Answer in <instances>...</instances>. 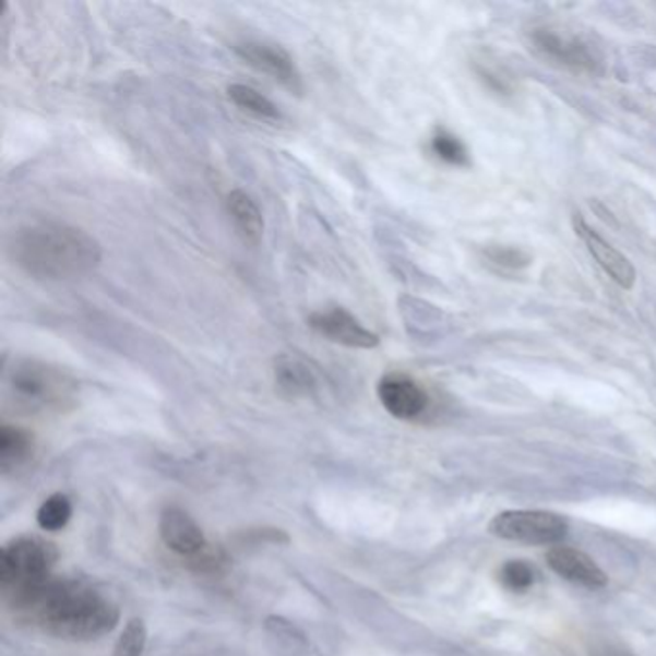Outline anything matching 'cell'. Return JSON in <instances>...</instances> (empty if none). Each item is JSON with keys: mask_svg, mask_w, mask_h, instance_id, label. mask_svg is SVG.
<instances>
[{"mask_svg": "<svg viewBox=\"0 0 656 656\" xmlns=\"http://www.w3.org/2000/svg\"><path fill=\"white\" fill-rule=\"evenodd\" d=\"M57 560L52 545L37 537H16L4 545L0 554V584L10 599L43 584L50 577Z\"/></svg>", "mask_w": 656, "mask_h": 656, "instance_id": "277c9868", "label": "cell"}, {"mask_svg": "<svg viewBox=\"0 0 656 656\" xmlns=\"http://www.w3.org/2000/svg\"><path fill=\"white\" fill-rule=\"evenodd\" d=\"M73 506L70 497L64 493L50 494L49 499L43 501L37 511V524L43 532H62L72 518Z\"/></svg>", "mask_w": 656, "mask_h": 656, "instance_id": "e0dca14e", "label": "cell"}, {"mask_svg": "<svg viewBox=\"0 0 656 656\" xmlns=\"http://www.w3.org/2000/svg\"><path fill=\"white\" fill-rule=\"evenodd\" d=\"M12 603L33 624L65 641L100 640L120 620L114 600L83 580L50 575L43 584L12 597Z\"/></svg>", "mask_w": 656, "mask_h": 656, "instance_id": "6da1fadb", "label": "cell"}, {"mask_svg": "<svg viewBox=\"0 0 656 656\" xmlns=\"http://www.w3.org/2000/svg\"><path fill=\"white\" fill-rule=\"evenodd\" d=\"M10 257L27 276L68 282L91 274L103 251L95 237L65 222H35L20 227L10 241Z\"/></svg>", "mask_w": 656, "mask_h": 656, "instance_id": "7a4b0ae2", "label": "cell"}, {"mask_svg": "<svg viewBox=\"0 0 656 656\" xmlns=\"http://www.w3.org/2000/svg\"><path fill=\"white\" fill-rule=\"evenodd\" d=\"M491 257H493L494 262L506 264V266L518 267L529 264V257H526L524 252L516 251V249H494V251H491Z\"/></svg>", "mask_w": 656, "mask_h": 656, "instance_id": "44dd1931", "label": "cell"}, {"mask_svg": "<svg viewBox=\"0 0 656 656\" xmlns=\"http://www.w3.org/2000/svg\"><path fill=\"white\" fill-rule=\"evenodd\" d=\"M226 206L237 236L243 239V243L259 244L264 236V216L257 201L241 189H234L227 195Z\"/></svg>", "mask_w": 656, "mask_h": 656, "instance_id": "5bb4252c", "label": "cell"}, {"mask_svg": "<svg viewBox=\"0 0 656 656\" xmlns=\"http://www.w3.org/2000/svg\"><path fill=\"white\" fill-rule=\"evenodd\" d=\"M274 378L289 397H308L318 390V373L299 355H279L274 360Z\"/></svg>", "mask_w": 656, "mask_h": 656, "instance_id": "4fadbf2b", "label": "cell"}, {"mask_svg": "<svg viewBox=\"0 0 656 656\" xmlns=\"http://www.w3.org/2000/svg\"><path fill=\"white\" fill-rule=\"evenodd\" d=\"M381 406L397 420H414L428 408V393L406 373H385L378 383Z\"/></svg>", "mask_w": 656, "mask_h": 656, "instance_id": "ba28073f", "label": "cell"}, {"mask_svg": "<svg viewBox=\"0 0 656 656\" xmlns=\"http://www.w3.org/2000/svg\"><path fill=\"white\" fill-rule=\"evenodd\" d=\"M227 97L234 103V105L243 110V112L251 114L259 120H266V122H277L282 118V112L277 110V106L264 97L260 91L252 90L249 85L243 83H234L227 87Z\"/></svg>", "mask_w": 656, "mask_h": 656, "instance_id": "2e32d148", "label": "cell"}, {"mask_svg": "<svg viewBox=\"0 0 656 656\" xmlns=\"http://www.w3.org/2000/svg\"><path fill=\"white\" fill-rule=\"evenodd\" d=\"M9 397L27 413L62 410L72 405L77 383L62 368L37 358H17L4 372Z\"/></svg>", "mask_w": 656, "mask_h": 656, "instance_id": "3957f363", "label": "cell"}, {"mask_svg": "<svg viewBox=\"0 0 656 656\" xmlns=\"http://www.w3.org/2000/svg\"><path fill=\"white\" fill-rule=\"evenodd\" d=\"M535 45L544 50L545 55L557 58L560 64L572 65L580 70L595 68V55L589 50V45L575 39L572 35H560L552 29H544L534 35Z\"/></svg>", "mask_w": 656, "mask_h": 656, "instance_id": "7c38bea8", "label": "cell"}, {"mask_svg": "<svg viewBox=\"0 0 656 656\" xmlns=\"http://www.w3.org/2000/svg\"><path fill=\"white\" fill-rule=\"evenodd\" d=\"M33 449H35V443H33V436L29 431L4 424L0 428V470L2 474H10L27 464V461L32 458Z\"/></svg>", "mask_w": 656, "mask_h": 656, "instance_id": "9a60e30c", "label": "cell"}, {"mask_svg": "<svg viewBox=\"0 0 656 656\" xmlns=\"http://www.w3.org/2000/svg\"><path fill=\"white\" fill-rule=\"evenodd\" d=\"M501 582L512 592H526L535 582L534 568L524 560H511L501 570Z\"/></svg>", "mask_w": 656, "mask_h": 656, "instance_id": "ffe728a7", "label": "cell"}, {"mask_svg": "<svg viewBox=\"0 0 656 656\" xmlns=\"http://www.w3.org/2000/svg\"><path fill=\"white\" fill-rule=\"evenodd\" d=\"M158 532L164 545L181 557H201L208 547L201 526L179 506H168L160 514Z\"/></svg>", "mask_w": 656, "mask_h": 656, "instance_id": "9c48e42d", "label": "cell"}, {"mask_svg": "<svg viewBox=\"0 0 656 656\" xmlns=\"http://www.w3.org/2000/svg\"><path fill=\"white\" fill-rule=\"evenodd\" d=\"M308 324L324 339L349 349H375L380 345V335L368 330L345 308L333 307L330 310L314 312L308 320Z\"/></svg>", "mask_w": 656, "mask_h": 656, "instance_id": "52a82bcc", "label": "cell"}, {"mask_svg": "<svg viewBox=\"0 0 656 656\" xmlns=\"http://www.w3.org/2000/svg\"><path fill=\"white\" fill-rule=\"evenodd\" d=\"M431 151L441 158L443 163L453 166H466L468 164V151L458 139L451 135L449 131L439 130L431 139Z\"/></svg>", "mask_w": 656, "mask_h": 656, "instance_id": "ac0fdd59", "label": "cell"}, {"mask_svg": "<svg viewBox=\"0 0 656 656\" xmlns=\"http://www.w3.org/2000/svg\"><path fill=\"white\" fill-rule=\"evenodd\" d=\"M146 645V625L141 618H133L123 628L112 656H141Z\"/></svg>", "mask_w": 656, "mask_h": 656, "instance_id": "d6986e66", "label": "cell"}, {"mask_svg": "<svg viewBox=\"0 0 656 656\" xmlns=\"http://www.w3.org/2000/svg\"><path fill=\"white\" fill-rule=\"evenodd\" d=\"M575 229L587 244L593 259L599 262V266L607 272L608 276L612 277L620 287L632 289L635 284V267L632 262L625 259L622 252L616 251L615 247L607 243L599 234H595L592 227L585 226L584 219L575 222Z\"/></svg>", "mask_w": 656, "mask_h": 656, "instance_id": "8fae6325", "label": "cell"}, {"mask_svg": "<svg viewBox=\"0 0 656 656\" xmlns=\"http://www.w3.org/2000/svg\"><path fill=\"white\" fill-rule=\"evenodd\" d=\"M547 564L560 577H564L572 584L589 587V589L605 587L608 582L607 574L597 566V562L574 547L554 545L547 551Z\"/></svg>", "mask_w": 656, "mask_h": 656, "instance_id": "30bf717a", "label": "cell"}, {"mask_svg": "<svg viewBox=\"0 0 656 656\" xmlns=\"http://www.w3.org/2000/svg\"><path fill=\"white\" fill-rule=\"evenodd\" d=\"M489 529L506 541L557 545L568 534V522L552 512L509 511L497 514Z\"/></svg>", "mask_w": 656, "mask_h": 656, "instance_id": "5b68a950", "label": "cell"}, {"mask_svg": "<svg viewBox=\"0 0 656 656\" xmlns=\"http://www.w3.org/2000/svg\"><path fill=\"white\" fill-rule=\"evenodd\" d=\"M236 52L243 62L279 83L285 90L297 95L302 91L299 68L284 47L266 41H243L236 45Z\"/></svg>", "mask_w": 656, "mask_h": 656, "instance_id": "8992f818", "label": "cell"}]
</instances>
